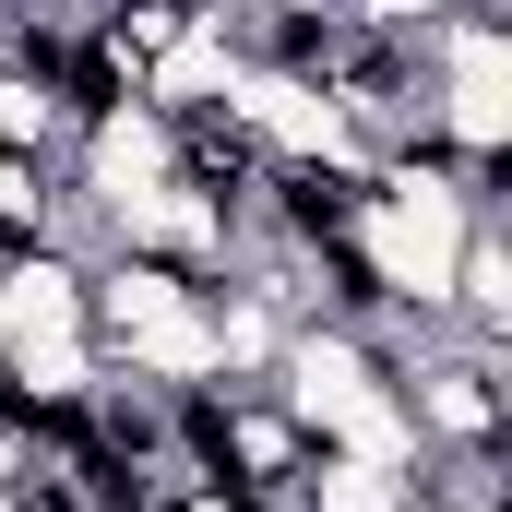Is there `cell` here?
<instances>
[{
	"mask_svg": "<svg viewBox=\"0 0 512 512\" xmlns=\"http://www.w3.org/2000/svg\"><path fill=\"white\" fill-rule=\"evenodd\" d=\"M417 72H429V143L465 179H501L512 155V24L477 0H441L417 24Z\"/></svg>",
	"mask_w": 512,
	"mask_h": 512,
	"instance_id": "obj_1",
	"label": "cell"
},
{
	"mask_svg": "<svg viewBox=\"0 0 512 512\" xmlns=\"http://www.w3.org/2000/svg\"><path fill=\"white\" fill-rule=\"evenodd\" d=\"M393 405L417 429V453H501L512 441V346H477L453 322L393 346Z\"/></svg>",
	"mask_w": 512,
	"mask_h": 512,
	"instance_id": "obj_2",
	"label": "cell"
},
{
	"mask_svg": "<svg viewBox=\"0 0 512 512\" xmlns=\"http://www.w3.org/2000/svg\"><path fill=\"white\" fill-rule=\"evenodd\" d=\"M441 322L477 334V346H512V215H477V239H465V262H453Z\"/></svg>",
	"mask_w": 512,
	"mask_h": 512,
	"instance_id": "obj_3",
	"label": "cell"
}]
</instances>
